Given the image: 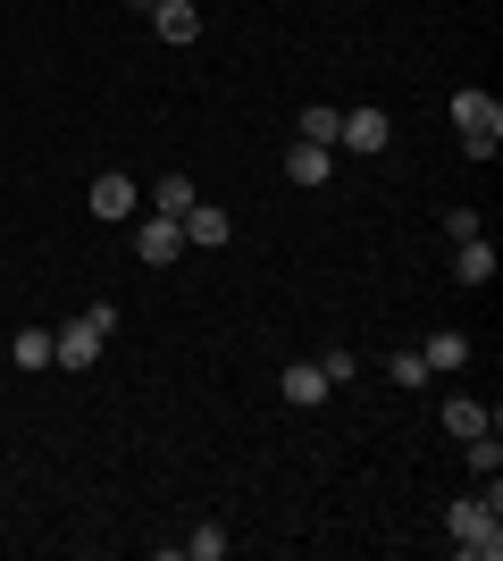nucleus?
I'll use <instances>...</instances> for the list:
<instances>
[{
	"mask_svg": "<svg viewBox=\"0 0 503 561\" xmlns=\"http://www.w3.org/2000/svg\"><path fill=\"white\" fill-rule=\"evenodd\" d=\"M454 126H461V151H470V160H495V142H503L495 93H454Z\"/></svg>",
	"mask_w": 503,
	"mask_h": 561,
	"instance_id": "nucleus-1",
	"label": "nucleus"
},
{
	"mask_svg": "<svg viewBox=\"0 0 503 561\" xmlns=\"http://www.w3.org/2000/svg\"><path fill=\"white\" fill-rule=\"evenodd\" d=\"M445 528H454V545H461L470 561H495V553H503V528H495V512H487L479 494H461L454 512H445Z\"/></svg>",
	"mask_w": 503,
	"mask_h": 561,
	"instance_id": "nucleus-2",
	"label": "nucleus"
},
{
	"mask_svg": "<svg viewBox=\"0 0 503 561\" xmlns=\"http://www.w3.org/2000/svg\"><path fill=\"white\" fill-rule=\"evenodd\" d=\"M50 360H59V369H93V360H101V328H93V319L59 328V335H50Z\"/></svg>",
	"mask_w": 503,
	"mask_h": 561,
	"instance_id": "nucleus-3",
	"label": "nucleus"
},
{
	"mask_svg": "<svg viewBox=\"0 0 503 561\" xmlns=\"http://www.w3.org/2000/svg\"><path fill=\"white\" fill-rule=\"evenodd\" d=\"M135 252H144V268H168V260H185V227L151 210V227L135 234Z\"/></svg>",
	"mask_w": 503,
	"mask_h": 561,
	"instance_id": "nucleus-4",
	"label": "nucleus"
},
{
	"mask_svg": "<svg viewBox=\"0 0 503 561\" xmlns=\"http://www.w3.org/2000/svg\"><path fill=\"white\" fill-rule=\"evenodd\" d=\"M176 227H185V243H202V252H218V243L236 234V227H227V210H210V202H193V210L176 218Z\"/></svg>",
	"mask_w": 503,
	"mask_h": 561,
	"instance_id": "nucleus-5",
	"label": "nucleus"
},
{
	"mask_svg": "<svg viewBox=\"0 0 503 561\" xmlns=\"http://www.w3.org/2000/svg\"><path fill=\"white\" fill-rule=\"evenodd\" d=\"M335 142H353V151H386V142H395V126H386V110H353Z\"/></svg>",
	"mask_w": 503,
	"mask_h": 561,
	"instance_id": "nucleus-6",
	"label": "nucleus"
},
{
	"mask_svg": "<svg viewBox=\"0 0 503 561\" xmlns=\"http://www.w3.org/2000/svg\"><path fill=\"white\" fill-rule=\"evenodd\" d=\"M151 25H160V43H193V34H202L193 0H151Z\"/></svg>",
	"mask_w": 503,
	"mask_h": 561,
	"instance_id": "nucleus-7",
	"label": "nucleus"
},
{
	"mask_svg": "<svg viewBox=\"0 0 503 561\" xmlns=\"http://www.w3.org/2000/svg\"><path fill=\"white\" fill-rule=\"evenodd\" d=\"M454 277H461V285H487V277H495V243H487V234L454 243Z\"/></svg>",
	"mask_w": 503,
	"mask_h": 561,
	"instance_id": "nucleus-8",
	"label": "nucleus"
},
{
	"mask_svg": "<svg viewBox=\"0 0 503 561\" xmlns=\"http://www.w3.org/2000/svg\"><path fill=\"white\" fill-rule=\"evenodd\" d=\"M420 360H428V377H445V369H461V360H470V335H461V328H445V335H428V344H420Z\"/></svg>",
	"mask_w": 503,
	"mask_h": 561,
	"instance_id": "nucleus-9",
	"label": "nucleus"
},
{
	"mask_svg": "<svg viewBox=\"0 0 503 561\" xmlns=\"http://www.w3.org/2000/svg\"><path fill=\"white\" fill-rule=\"evenodd\" d=\"M294 135H302V142H328V151H335V135H344V110H328V101H311V110L294 117Z\"/></svg>",
	"mask_w": 503,
	"mask_h": 561,
	"instance_id": "nucleus-10",
	"label": "nucleus"
},
{
	"mask_svg": "<svg viewBox=\"0 0 503 561\" xmlns=\"http://www.w3.org/2000/svg\"><path fill=\"white\" fill-rule=\"evenodd\" d=\"M135 210V185H126L118 168H110V176H93V218H126Z\"/></svg>",
	"mask_w": 503,
	"mask_h": 561,
	"instance_id": "nucleus-11",
	"label": "nucleus"
},
{
	"mask_svg": "<svg viewBox=\"0 0 503 561\" xmlns=\"http://www.w3.org/2000/svg\"><path fill=\"white\" fill-rule=\"evenodd\" d=\"M286 176H294V185H328V142H294Z\"/></svg>",
	"mask_w": 503,
	"mask_h": 561,
	"instance_id": "nucleus-12",
	"label": "nucleus"
},
{
	"mask_svg": "<svg viewBox=\"0 0 503 561\" xmlns=\"http://www.w3.org/2000/svg\"><path fill=\"white\" fill-rule=\"evenodd\" d=\"M445 427H454L461 445H470V436H487V427H495V411H487V402H470V394H461V402H445Z\"/></svg>",
	"mask_w": 503,
	"mask_h": 561,
	"instance_id": "nucleus-13",
	"label": "nucleus"
},
{
	"mask_svg": "<svg viewBox=\"0 0 503 561\" xmlns=\"http://www.w3.org/2000/svg\"><path fill=\"white\" fill-rule=\"evenodd\" d=\"M151 210H160V218H185L193 210V176H160V185H151Z\"/></svg>",
	"mask_w": 503,
	"mask_h": 561,
	"instance_id": "nucleus-14",
	"label": "nucleus"
},
{
	"mask_svg": "<svg viewBox=\"0 0 503 561\" xmlns=\"http://www.w3.org/2000/svg\"><path fill=\"white\" fill-rule=\"evenodd\" d=\"M286 402H328V377H319V360L286 369Z\"/></svg>",
	"mask_w": 503,
	"mask_h": 561,
	"instance_id": "nucleus-15",
	"label": "nucleus"
},
{
	"mask_svg": "<svg viewBox=\"0 0 503 561\" xmlns=\"http://www.w3.org/2000/svg\"><path fill=\"white\" fill-rule=\"evenodd\" d=\"M50 360V335L43 328H18V369H43Z\"/></svg>",
	"mask_w": 503,
	"mask_h": 561,
	"instance_id": "nucleus-16",
	"label": "nucleus"
},
{
	"mask_svg": "<svg viewBox=\"0 0 503 561\" xmlns=\"http://www.w3.org/2000/svg\"><path fill=\"white\" fill-rule=\"evenodd\" d=\"M470 469H479V478H495V469H503V445H495V427H487V436H470Z\"/></svg>",
	"mask_w": 503,
	"mask_h": 561,
	"instance_id": "nucleus-17",
	"label": "nucleus"
},
{
	"mask_svg": "<svg viewBox=\"0 0 503 561\" xmlns=\"http://www.w3.org/2000/svg\"><path fill=\"white\" fill-rule=\"evenodd\" d=\"M185 553H193V561H227V537H218V528H193Z\"/></svg>",
	"mask_w": 503,
	"mask_h": 561,
	"instance_id": "nucleus-18",
	"label": "nucleus"
},
{
	"mask_svg": "<svg viewBox=\"0 0 503 561\" xmlns=\"http://www.w3.org/2000/svg\"><path fill=\"white\" fill-rule=\"evenodd\" d=\"M386 369H395V386H428V360H420V352H395Z\"/></svg>",
	"mask_w": 503,
	"mask_h": 561,
	"instance_id": "nucleus-19",
	"label": "nucleus"
},
{
	"mask_svg": "<svg viewBox=\"0 0 503 561\" xmlns=\"http://www.w3.org/2000/svg\"><path fill=\"white\" fill-rule=\"evenodd\" d=\"M144 9H151V0H144Z\"/></svg>",
	"mask_w": 503,
	"mask_h": 561,
	"instance_id": "nucleus-20",
	"label": "nucleus"
}]
</instances>
